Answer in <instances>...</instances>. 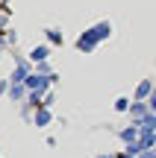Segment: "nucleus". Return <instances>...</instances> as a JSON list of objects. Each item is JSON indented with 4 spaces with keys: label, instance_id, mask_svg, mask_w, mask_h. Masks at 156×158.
<instances>
[{
    "label": "nucleus",
    "instance_id": "nucleus-3",
    "mask_svg": "<svg viewBox=\"0 0 156 158\" xmlns=\"http://www.w3.org/2000/svg\"><path fill=\"white\" fill-rule=\"evenodd\" d=\"M100 158H106V155H100ZM109 158H112V155H109Z\"/></svg>",
    "mask_w": 156,
    "mask_h": 158
},
{
    "label": "nucleus",
    "instance_id": "nucleus-1",
    "mask_svg": "<svg viewBox=\"0 0 156 158\" xmlns=\"http://www.w3.org/2000/svg\"><path fill=\"white\" fill-rule=\"evenodd\" d=\"M141 158H156V152H141Z\"/></svg>",
    "mask_w": 156,
    "mask_h": 158
},
{
    "label": "nucleus",
    "instance_id": "nucleus-2",
    "mask_svg": "<svg viewBox=\"0 0 156 158\" xmlns=\"http://www.w3.org/2000/svg\"><path fill=\"white\" fill-rule=\"evenodd\" d=\"M121 158H133V152H127V155H121Z\"/></svg>",
    "mask_w": 156,
    "mask_h": 158
}]
</instances>
